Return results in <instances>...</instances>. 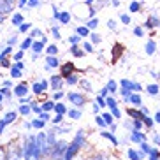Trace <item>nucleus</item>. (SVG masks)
<instances>
[{
    "mask_svg": "<svg viewBox=\"0 0 160 160\" xmlns=\"http://www.w3.org/2000/svg\"><path fill=\"white\" fill-rule=\"evenodd\" d=\"M62 74L63 76H67V74H71V72H74V65H72V63H67V65H63V69H62Z\"/></svg>",
    "mask_w": 160,
    "mask_h": 160,
    "instance_id": "1",
    "label": "nucleus"
}]
</instances>
